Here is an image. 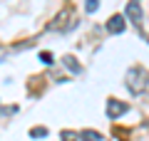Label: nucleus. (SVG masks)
<instances>
[{
    "label": "nucleus",
    "mask_w": 149,
    "mask_h": 141,
    "mask_svg": "<svg viewBox=\"0 0 149 141\" xmlns=\"http://www.w3.org/2000/svg\"><path fill=\"white\" fill-rule=\"evenodd\" d=\"M149 87V72L144 67H132L127 72V89L132 94H142Z\"/></svg>",
    "instance_id": "1"
},
{
    "label": "nucleus",
    "mask_w": 149,
    "mask_h": 141,
    "mask_svg": "<svg viewBox=\"0 0 149 141\" xmlns=\"http://www.w3.org/2000/svg\"><path fill=\"white\" fill-rule=\"evenodd\" d=\"M77 22H74V12L72 10H62L57 17H55L52 22H50V30H70V27H74Z\"/></svg>",
    "instance_id": "2"
},
{
    "label": "nucleus",
    "mask_w": 149,
    "mask_h": 141,
    "mask_svg": "<svg viewBox=\"0 0 149 141\" xmlns=\"http://www.w3.org/2000/svg\"><path fill=\"white\" fill-rule=\"evenodd\" d=\"M127 109H129V104H124V102H119V99H109L107 102V116H109V119L122 116Z\"/></svg>",
    "instance_id": "3"
},
{
    "label": "nucleus",
    "mask_w": 149,
    "mask_h": 141,
    "mask_svg": "<svg viewBox=\"0 0 149 141\" xmlns=\"http://www.w3.org/2000/svg\"><path fill=\"white\" fill-rule=\"evenodd\" d=\"M124 27H127V22H124L122 15H112L107 20V32L109 35H119V32H124Z\"/></svg>",
    "instance_id": "4"
},
{
    "label": "nucleus",
    "mask_w": 149,
    "mask_h": 141,
    "mask_svg": "<svg viewBox=\"0 0 149 141\" xmlns=\"http://www.w3.org/2000/svg\"><path fill=\"white\" fill-rule=\"evenodd\" d=\"M127 17L134 22V25H142V8H139L137 0H129L127 3Z\"/></svg>",
    "instance_id": "5"
},
{
    "label": "nucleus",
    "mask_w": 149,
    "mask_h": 141,
    "mask_svg": "<svg viewBox=\"0 0 149 141\" xmlns=\"http://www.w3.org/2000/svg\"><path fill=\"white\" fill-rule=\"evenodd\" d=\"M65 67H67V69H70L72 74H80V72H82V67H80L77 62H74V57H70V55L65 57Z\"/></svg>",
    "instance_id": "6"
},
{
    "label": "nucleus",
    "mask_w": 149,
    "mask_h": 141,
    "mask_svg": "<svg viewBox=\"0 0 149 141\" xmlns=\"http://www.w3.org/2000/svg\"><path fill=\"white\" fill-rule=\"evenodd\" d=\"M80 136H82L85 141H102V136L97 134V131H90V129H87V131H82Z\"/></svg>",
    "instance_id": "7"
},
{
    "label": "nucleus",
    "mask_w": 149,
    "mask_h": 141,
    "mask_svg": "<svg viewBox=\"0 0 149 141\" xmlns=\"http://www.w3.org/2000/svg\"><path fill=\"white\" fill-rule=\"evenodd\" d=\"M30 136L32 139H42V136H47V129L45 126H35V129H30Z\"/></svg>",
    "instance_id": "8"
},
{
    "label": "nucleus",
    "mask_w": 149,
    "mask_h": 141,
    "mask_svg": "<svg viewBox=\"0 0 149 141\" xmlns=\"http://www.w3.org/2000/svg\"><path fill=\"white\" fill-rule=\"evenodd\" d=\"M97 8H100L97 0H87V3H85V10H87V12H97Z\"/></svg>",
    "instance_id": "9"
},
{
    "label": "nucleus",
    "mask_w": 149,
    "mask_h": 141,
    "mask_svg": "<svg viewBox=\"0 0 149 141\" xmlns=\"http://www.w3.org/2000/svg\"><path fill=\"white\" fill-rule=\"evenodd\" d=\"M62 141H77V134H74V131H62Z\"/></svg>",
    "instance_id": "10"
},
{
    "label": "nucleus",
    "mask_w": 149,
    "mask_h": 141,
    "mask_svg": "<svg viewBox=\"0 0 149 141\" xmlns=\"http://www.w3.org/2000/svg\"><path fill=\"white\" fill-rule=\"evenodd\" d=\"M40 59H42L45 64H52V62H55V59H52V55H50V52H40Z\"/></svg>",
    "instance_id": "11"
},
{
    "label": "nucleus",
    "mask_w": 149,
    "mask_h": 141,
    "mask_svg": "<svg viewBox=\"0 0 149 141\" xmlns=\"http://www.w3.org/2000/svg\"><path fill=\"white\" fill-rule=\"evenodd\" d=\"M114 134L119 136V141H127V139H129V134H127L124 129H114Z\"/></svg>",
    "instance_id": "12"
}]
</instances>
